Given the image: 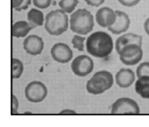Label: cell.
<instances>
[{
  "label": "cell",
  "mask_w": 149,
  "mask_h": 127,
  "mask_svg": "<svg viewBox=\"0 0 149 127\" xmlns=\"http://www.w3.org/2000/svg\"><path fill=\"white\" fill-rule=\"evenodd\" d=\"M35 7L39 9H46L49 7L52 0H32Z\"/></svg>",
  "instance_id": "22"
},
{
  "label": "cell",
  "mask_w": 149,
  "mask_h": 127,
  "mask_svg": "<svg viewBox=\"0 0 149 127\" xmlns=\"http://www.w3.org/2000/svg\"><path fill=\"white\" fill-rule=\"evenodd\" d=\"M138 78L142 76H149V62H144L140 64L136 71Z\"/></svg>",
  "instance_id": "21"
},
{
  "label": "cell",
  "mask_w": 149,
  "mask_h": 127,
  "mask_svg": "<svg viewBox=\"0 0 149 127\" xmlns=\"http://www.w3.org/2000/svg\"><path fill=\"white\" fill-rule=\"evenodd\" d=\"M94 17L86 9H79L73 12L70 18V28L80 35H87L93 31Z\"/></svg>",
  "instance_id": "2"
},
{
  "label": "cell",
  "mask_w": 149,
  "mask_h": 127,
  "mask_svg": "<svg viewBox=\"0 0 149 127\" xmlns=\"http://www.w3.org/2000/svg\"><path fill=\"white\" fill-rule=\"evenodd\" d=\"M116 12L109 7H102L96 12V21L99 26L103 28L111 26L116 22Z\"/></svg>",
  "instance_id": "12"
},
{
  "label": "cell",
  "mask_w": 149,
  "mask_h": 127,
  "mask_svg": "<svg viewBox=\"0 0 149 127\" xmlns=\"http://www.w3.org/2000/svg\"><path fill=\"white\" fill-rule=\"evenodd\" d=\"M87 4L93 7H99L104 3L105 0H84Z\"/></svg>",
  "instance_id": "25"
},
{
  "label": "cell",
  "mask_w": 149,
  "mask_h": 127,
  "mask_svg": "<svg viewBox=\"0 0 149 127\" xmlns=\"http://www.w3.org/2000/svg\"><path fill=\"white\" fill-rule=\"evenodd\" d=\"M86 46L87 52L93 57L104 58L110 55L113 51V39L106 32H95L87 38Z\"/></svg>",
  "instance_id": "1"
},
{
  "label": "cell",
  "mask_w": 149,
  "mask_h": 127,
  "mask_svg": "<svg viewBox=\"0 0 149 127\" xmlns=\"http://www.w3.org/2000/svg\"><path fill=\"white\" fill-rule=\"evenodd\" d=\"M68 17L63 10H52L45 17V28L52 36H60L68 30Z\"/></svg>",
  "instance_id": "3"
},
{
  "label": "cell",
  "mask_w": 149,
  "mask_h": 127,
  "mask_svg": "<svg viewBox=\"0 0 149 127\" xmlns=\"http://www.w3.org/2000/svg\"><path fill=\"white\" fill-rule=\"evenodd\" d=\"M79 0H61L58 3L61 10L67 13L73 12Z\"/></svg>",
  "instance_id": "18"
},
{
  "label": "cell",
  "mask_w": 149,
  "mask_h": 127,
  "mask_svg": "<svg viewBox=\"0 0 149 127\" xmlns=\"http://www.w3.org/2000/svg\"><path fill=\"white\" fill-rule=\"evenodd\" d=\"M135 44L139 46H142L143 37L142 36L135 34L132 33H126L125 35L119 36L116 42V50L118 54L120 53L121 50L123 47L128 44Z\"/></svg>",
  "instance_id": "13"
},
{
  "label": "cell",
  "mask_w": 149,
  "mask_h": 127,
  "mask_svg": "<svg viewBox=\"0 0 149 127\" xmlns=\"http://www.w3.org/2000/svg\"><path fill=\"white\" fill-rule=\"evenodd\" d=\"M144 30H145L146 33L149 36V17L147 18V20H146L145 23H144Z\"/></svg>",
  "instance_id": "29"
},
{
  "label": "cell",
  "mask_w": 149,
  "mask_h": 127,
  "mask_svg": "<svg viewBox=\"0 0 149 127\" xmlns=\"http://www.w3.org/2000/svg\"><path fill=\"white\" fill-rule=\"evenodd\" d=\"M23 0H12V6L13 9H17L23 4Z\"/></svg>",
  "instance_id": "27"
},
{
  "label": "cell",
  "mask_w": 149,
  "mask_h": 127,
  "mask_svg": "<svg viewBox=\"0 0 149 127\" xmlns=\"http://www.w3.org/2000/svg\"><path fill=\"white\" fill-rule=\"evenodd\" d=\"M135 91L143 99H149V76L138 78L135 82Z\"/></svg>",
  "instance_id": "16"
},
{
  "label": "cell",
  "mask_w": 149,
  "mask_h": 127,
  "mask_svg": "<svg viewBox=\"0 0 149 127\" xmlns=\"http://www.w3.org/2000/svg\"><path fill=\"white\" fill-rule=\"evenodd\" d=\"M116 82L121 88H128L134 83L135 76L133 71L130 68H122L116 75Z\"/></svg>",
  "instance_id": "14"
},
{
  "label": "cell",
  "mask_w": 149,
  "mask_h": 127,
  "mask_svg": "<svg viewBox=\"0 0 149 127\" xmlns=\"http://www.w3.org/2000/svg\"><path fill=\"white\" fill-rule=\"evenodd\" d=\"M52 59L60 63H67L73 58V52L64 43H57L50 50Z\"/></svg>",
  "instance_id": "9"
},
{
  "label": "cell",
  "mask_w": 149,
  "mask_h": 127,
  "mask_svg": "<svg viewBox=\"0 0 149 127\" xmlns=\"http://www.w3.org/2000/svg\"><path fill=\"white\" fill-rule=\"evenodd\" d=\"M31 3V0H23V4L18 7V8L15 9L16 11H21V10H26L29 8V6L30 5Z\"/></svg>",
  "instance_id": "26"
},
{
  "label": "cell",
  "mask_w": 149,
  "mask_h": 127,
  "mask_svg": "<svg viewBox=\"0 0 149 127\" xmlns=\"http://www.w3.org/2000/svg\"><path fill=\"white\" fill-rule=\"evenodd\" d=\"M94 68L93 60L87 55H79L73 60L71 70L76 76L84 77L91 74Z\"/></svg>",
  "instance_id": "8"
},
{
  "label": "cell",
  "mask_w": 149,
  "mask_h": 127,
  "mask_svg": "<svg viewBox=\"0 0 149 127\" xmlns=\"http://www.w3.org/2000/svg\"><path fill=\"white\" fill-rule=\"evenodd\" d=\"M27 19L33 28L41 26L44 23V15L42 12L36 9H31L27 14Z\"/></svg>",
  "instance_id": "17"
},
{
  "label": "cell",
  "mask_w": 149,
  "mask_h": 127,
  "mask_svg": "<svg viewBox=\"0 0 149 127\" xmlns=\"http://www.w3.org/2000/svg\"><path fill=\"white\" fill-rule=\"evenodd\" d=\"M60 115H76L77 113L76 111L72 110H70V109H66V110H63L59 113Z\"/></svg>",
  "instance_id": "28"
},
{
  "label": "cell",
  "mask_w": 149,
  "mask_h": 127,
  "mask_svg": "<svg viewBox=\"0 0 149 127\" xmlns=\"http://www.w3.org/2000/svg\"><path fill=\"white\" fill-rule=\"evenodd\" d=\"M113 84V77L107 71H100L95 73L87 81L86 89L90 94L97 95L111 88Z\"/></svg>",
  "instance_id": "4"
},
{
  "label": "cell",
  "mask_w": 149,
  "mask_h": 127,
  "mask_svg": "<svg viewBox=\"0 0 149 127\" xmlns=\"http://www.w3.org/2000/svg\"><path fill=\"white\" fill-rule=\"evenodd\" d=\"M25 95L29 102L34 103H41L47 95V89L40 81H31L25 89Z\"/></svg>",
  "instance_id": "7"
},
{
  "label": "cell",
  "mask_w": 149,
  "mask_h": 127,
  "mask_svg": "<svg viewBox=\"0 0 149 127\" xmlns=\"http://www.w3.org/2000/svg\"><path fill=\"white\" fill-rule=\"evenodd\" d=\"M23 48L29 55H40L44 49V42L37 35H30L23 42Z\"/></svg>",
  "instance_id": "11"
},
{
  "label": "cell",
  "mask_w": 149,
  "mask_h": 127,
  "mask_svg": "<svg viewBox=\"0 0 149 127\" xmlns=\"http://www.w3.org/2000/svg\"><path fill=\"white\" fill-rule=\"evenodd\" d=\"M85 39L86 38L84 36L75 35L71 40V43L75 49H77L79 52H83L84 47V42L85 41Z\"/></svg>",
  "instance_id": "20"
},
{
  "label": "cell",
  "mask_w": 149,
  "mask_h": 127,
  "mask_svg": "<svg viewBox=\"0 0 149 127\" xmlns=\"http://www.w3.org/2000/svg\"><path fill=\"white\" fill-rule=\"evenodd\" d=\"M116 15V22L114 24L108 28L109 31L113 34H121L127 31L130 26V19L127 13L120 10L115 11Z\"/></svg>",
  "instance_id": "10"
},
{
  "label": "cell",
  "mask_w": 149,
  "mask_h": 127,
  "mask_svg": "<svg viewBox=\"0 0 149 127\" xmlns=\"http://www.w3.org/2000/svg\"><path fill=\"white\" fill-rule=\"evenodd\" d=\"M112 115H138L140 113V108L134 100L128 97L119 98L112 105Z\"/></svg>",
  "instance_id": "5"
},
{
  "label": "cell",
  "mask_w": 149,
  "mask_h": 127,
  "mask_svg": "<svg viewBox=\"0 0 149 127\" xmlns=\"http://www.w3.org/2000/svg\"><path fill=\"white\" fill-rule=\"evenodd\" d=\"M32 28H33L31 26L30 23L24 20L17 21L13 26V36L16 38L25 37Z\"/></svg>",
  "instance_id": "15"
},
{
  "label": "cell",
  "mask_w": 149,
  "mask_h": 127,
  "mask_svg": "<svg viewBox=\"0 0 149 127\" xmlns=\"http://www.w3.org/2000/svg\"><path fill=\"white\" fill-rule=\"evenodd\" d=\"M119 55L122 63L126 65H135L142 60L143 50L139 45L131 44L122 48Z\"/></svg>",
  "instance_id": "6"
},
{
  "label": "cell",
  "mask_w": 149,
  "mask_h": 127,
  "mask_svg": "<svg viewBox=\"0 0 149 127\" xmlns=\"http://www.w3.org/2000/svg\"><path fill=\"white\" fill-rule=\"evenodd\" d=\"M121 4L125 7H134L141 1V0H118Z\"/></svg>",
  "instance_id": "24"
},
{
  "label": "cell",
  "mask_w": 149,
  "mask_h": 127,
  "mask_svg": "<svg viewBox=\"0 0 149 127\" xmlns=\"http://www.w3.org/2000/svg\"><path fill=\"white\" fill-rule=\"evenodd\" d=\"M19 103L17 100V97L15 95L12 96V111L11 114H17V110H18Z\"/></svg>",
  "instance_id": "23"
},
{
  "label": "cell",
  "mask_w": 149,
  "mask_h": 127,
  "mask_svg": "<svg viewBox=\"0 0 149 127\" xmlns=\"http://www.w3.org/2000/svg\"><path fill=\"white\" fill-rule=\"evenodd\" d=\"M12 67H13V73H12L13 78H20L23 74V69H24L23 62L20 60L13 58L12 60Z\"/></svg>",
  "instance_id": "19"
}]
</instances>
